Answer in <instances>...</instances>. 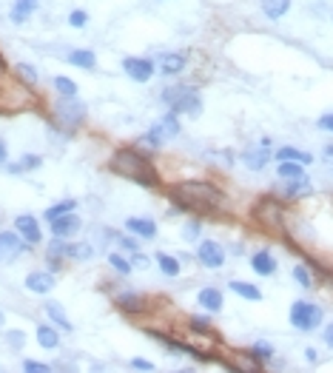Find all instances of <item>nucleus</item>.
Here are the masks:
<instances>
[{
	"label": "nucleus",
	"instance_id": "obj_1",
	"mask_svg": "<svg viewBox=\"0 0 333 373\" xmlns=\"http://www.w3.org/2000/svg\"><path fill=\"white\" fill-rule=\"evenodd\" d=\"M169 200L188 214L197 217H217L225 208V194L208 179H180L174 185H169Z\"/></svg>",
	"mask_w": 333,
	"mask_h": 373
},
{
	"label": "nucleus",
	"instance_id": "obj_2",
	"mask_svg": "<svg viewBox=\"0 0 333 373\" xmlns=\"http://www.w3.org/2000/svg\"><path fill=\"white\" fill-rule=\"evenodd\" d=\"M108 168H111L117 177L131 179V182H137V185H145V189H157V185H159V174H157L151 157H148L145 151L134 148V145L117 148V151L111 154V160H108Z\"/></svg>",
	"mask_w": 333,
	"mask_h": 373
},
{
	"label": "nucleus",
	"instance_id": "obj_3",
	"mask_svg": "<svg viewBox=\"0 0 333 373\" xmlns=\"http://www.w3.org/2000/svg\"><path fill=\"white\" fill-rule=\"evenodd\" d=\"M40 100L35 94V86L23 83V80H0V111H23V108H35Z\"/></svg>",
	"mask_w": 333,
	"mask_h": 373
},
{
	"label": "nucleus",
	"instance_id": "obj_4",
	"mask_svg": "<svg viewBox=\"0 0 333 373\" xmlns=\"http://www.w3.org/2000/svg\"><path fill=\"white\" fill-rule=\"evenodd\" d=\"M162 103L169 106L171 111H177L180 117L183 114H188V117H197V114H203V97H200V91L194 89V86H188V83H174V86H169V89H162Z\"/></svg>",
	"mask_w": 333,
	"mask_h": 373
},
{
	"label": "nucleus",
	"instance_id": "obj_5",
	"mask_svg": "<svg viewBox=\"0 0 333 373\" xmlns=\"http://www.w3.org/2000/svg\"><path fill=\"white\" fill-rule=\"evenodd\" d=\"M86 120V106L77 97H63L60 103L52 106V123L60 131H77Z\"/></svg>",
	"mask_w": 333,
	"mask_h": 373
},
{
	"label": "nucleus",
	"instance_id": "obj_6",
	"mask_svg": "<svg viewBox=\"0 0 333 373\" xmlns=\"http://www.w3.org/2000/svg\"><path fill=\"white\" fill-rule=\"evenodd\" d=\"M180 114L177 111H169V114H165V117H159L145 134H142V145H148L151 151H157V148H162L165 143H169V140H174L177 134H180Z\"/></svg>",
	"mask_w": 333,
	"mask_h": 373
},
{
	"label": "nucleus",
	"instance_id": "obj_7",
	"mask_svg": "<svg viewBox=\"0 0 333 373\" xmlns=\"http://www.w3.org/2000/svg\"><path fill=\"white\" fill-rule=\"evenodd\" d=\"M251 214H254L256 226H262L265 231L282 234V228H285V211H282V206H279L276 197H262V200L254 206Z\"/></svg>",
	"mask_w": 333,
	"mask_h": 373
},
{
	"label": "nucleus",
	"instance_id": "obj_8",
	"mask_svg": "<svg viewBox=\"0 0 333 373\" xmlns=\"http://www.w3.org/2000/svg\"><path fill=\"white\" fill-rule=\"evenodd\" d=\"M288 319H290V325H293L296 330H302V333H310V330H316V328L322 325L324 313H322V308H319L316 302L296 299V302L290 305V313H288Z\"/></svg>",
	"mask_w": 333,
	"mask_h": 373
},
{
	"label": "nucleus",
	"instance_id": "obj_9",
	"mask_svg": "<svg viewBox=\"0 0 333 373\" xmlns=\"http://www.w3.org/2000/svg\"><path fill=\"white\" fill-rule=\"evenodd\" d=\"M32 245L18 234V231H4L0 234V265H12L21 254H26Z\"/></svg>",
	"mask_w": 333,
	"mask_h": 373
},
{
	"label": "nucleus",
	"instance_id": "obj_10",
	"mask_svg": "<svg viewBox=\"0 0 333 373\" xmlns=\"http://www.w3.org/2000/svg\"><path fill=\"white\" fill-rule=\"evenodd\" d=\"M197 260H200V265L217 271L225 262V248L220 243H214V240H200L197 243Z\"/></svg>",
	"mask_w": 333,
	"mask_h": 373
},
{
	"label": "nucleus",
	"instance_id": "obj_11",
	"mask_svg": "<svg viewBox=\"0 0 333 373\" xmlns=\"http://www.w3.org/2000/svg\"><path fill=\"white\" fill-rule=\"evenodd\" d=\"M123 72L134 80V83H148L157 72V63L148 60V57H125L123 60Z\"/></svg>",
	"mask_w": 333,
	"mask_h": 373
},
{
	"label": "nucleus",
	"instance_id": "obj_12",
	"mask_svg": "<svg viewBox=\"0 0 333 373\" xmlns=\"http://www.w3.org/2000/svg\"><path fill=\"white\" fill-rule=\"evenodd\" d=\"M114 305L123 311V313H131V316H140V313H148V305L151 299L142 296V294H134V291H123L114 296Z\"/></svg>",
	"mask_w": 333,
	"mask_h": 373
},
{
	"label": "nucleus",
	"instance_id": "obj_13",
	"mask_svg": "<svg viewBox=\"0 0 333 373\" xmlns=\"http://www.w3.org/2000/svg\"><path fill=\"white\" fill-rule=\"evenodd\" d=\"M49 228H52V237H60V240H72L80 228H83V220L74 214V211H69V214H63V217H55V220H49Z\"/></svg>",
	"mask_w": 333,
	"mask_h": 373
},
{
	"label": "nucleus",
	"instance_id": "obj_14",
	"mask_svg": "<svg viewBox=\"0 0 333 373\" xmlns=\"http://www.w3.org/2000/svg\"><path fill=\"white\" fill-rule=\"evenodd\" d=\"M15 231L35 248V245H40V240H43V231H40V223L32 217V214H21L18 220H15Z\"/></svg>",
	"mask_w": 333,
	"mask_h": 373
},
{
	"label": "nucleus",
	"instance_id": "obj_15",
	"mask_svg": "<svg viewBox=\"0 0 333 373\" xmlns=\"http://www.w3.org/2000/svg\"><path fill=\"white\" fill-rule=\"evenodd\" d=\"M282 197L285 200H302V197H310L313 194V185L307 177H299V179H282Z\"/></svg>",
	"mask_w": 333,
	"mask_h": 373
},
{
	"label": "nucleus",
	"instance_id": "obj_16",
	"mask_svg": "<svg viewBox=\"0 0 333 373\" xmlns=\"http://www.w3.org/2000/svg\"><path fill=\"white\" fill-rule=\"evenodd\" d=\"M125 231L140 237V240H154L157 237V223L148 217H128L125 220Z\"/></svg>",
	"mask_w": 333,
	"mask_h": 373
},
{
	"label": "nucleus",
	"instance_id": "obj_17",
	"mask_svg": "<svg viewBox=\"0 0 333 373\" xmlns=\"http://www.w3.org/2000/svg\"><path fill=\"white\" fill-rule=\"evenodd\" d=\"M55 271H32L29 277H26V288L32 291V294H49L52 288H55Z\"/></svg>",
	"mask_w": 333,
	"mask_h": 373
},
{
	"label": "nucleus",
	"instance_id": "obj_18",
	"mask_svg": "<svg viewBox=\"0 0 333 373\" xmlns=\"http://www.w3.org/2000/svg\"><path fill=\"white\" fill-rule=\"evenodd\" d=\"M271 157H273L271 145H259V148H248V151H242V162H245L251 171H262V168L271 162Z\"/></svg>",
	"mask_w": 333,
	"mask_h": 373
},
{
	"label": "nucleus",
	"instance_id": "obj_19",
	"mask_svg": "<svg viewBox=\"0 0 333 373\" xmlns=\"http://www.w3.org/2000/svg\"><path fill=\"white\" fill-rule=\"evenodd\" d=\"M186 55L183 52H169V55H162L159 60H157V69L162 72V74H169V77H174V74H180L183 69H186Z\"/></svg>",
	"mask_w": 333,
	"mask_h": 373
},
{
	"label": "nucleus",
	"instance_id": "obj_20",
	"mask_svg": "<svg viewBox=\"0 0 333 373\" xmlns=\"http://www.w3.org/2000/svg\"><path fill=\"white\" fill-rule=\"evenodd\" d=\"M197 302H200V308H203V311L217 313V311H222V291L208 285V288H203V291L197 294Z\"/></svg>",
	"mask_w": 333,
	"mask_h": 373
},
{
	"label": "nucleus",
	"instance_id": "obj_21",
	"mask_svg": "<svg viewBox=\"0 0 333 373\" xmlns=\"http://www.w3.org/2000/svg\"><path fill=\"white\" fill-rule=\"evenodd\" d=\"M38 6H40V0H15V4H12V12H9L12 23H26V21L38 12Z\"/></svg>",
	"mask_w": 333,
	"mask_h": 373
},
{
	"label": "nucleus",
	"instance_id": "obj_22",
	"mask_svg": "<svg viewBox=\"0 0 333 373\" xmlns=\"http://www.w3.org/2000/svg\"><path fill=\"white\" fill-rule=\"evenodd\" d=\"M251 268L259 274V277H273L276 274V260L271 251H256L251 257Z\"/></svg>",
	"mask_w": 333,
	"mask_h": 373
},
{
	"label": "nucleus",
	"instance_id": "obj_23",
	"mask_svg": "<svg viewBox=\"0 0 333 373\" xmlns=\"http://www.w3.org/2000/svg\"><path fill=\"white\" fill-rule=\"evenodd\" d=\"M66 60H69L72 66H77V69H86V72L97 69V55H94L91 49H72V52L66 55Z\"/></svg>",
	"mask_w": 333,
	"mask_h": 373
},
{
	"label": "nucleus",
	"instance_id": "obj_24",
	"mask_svg": "<svg viewBox=\"0 0 333 373\" xmlns=\"http://www.w3.org/2000/svg\"><path fill=\"white\" fill-rule=\"evenodd\" d=\"M38 345L46 347V350H55L60 347V333H57V325H38Z\"/></svg>",
	"mask_w": 333,
	"mask_h": 373
},
{
	"label": "nucleus",
	"instance_id": "obj_25",
	"mask_svg": "<svg viewBox=\"0 0 333 373\" xmlns=\"http://www.w3.org/2000/svg\"><path fill=\"white\" fill-rule=\"evenodd\" d=\"M228 288L237 294V296H242V299H248V302H259L262 299V291L254 285V282H242V279H231L228 282Z\"/></svg>",
	"mask_w": 333,
	"mask_h": 373
},
{
	"label": "nucleus",
	"instance_id": "obj_26",
	"mask_svg": "<svg viewBox=\"0 0 333 373\" xmlns=\"http://www.w3.org/2000/svg\"><path fill=\"white\" fill-rule=\"evenodd\" d=\"M46 316L60 328V330H66V333H72L74 330V325H72V319L66 316V311L57 305V302H46Z\"/></svg>",
	"mask_w": 333,
	"mask_h": 373
},
{
	"label": "nucleus",
	"instance_id": "obj_27",
	"mask_svg": "<svg viewBox=\"0 0 333 373\" xmlns=\"http://www.w3.org/2000/svg\"><path fill=\"white\" fill-rule=\"evenodd\" d=\"M276 174H279V179H299V177H307V174H305V162H293V160H279Z\"/></svg>",
	"mask_w": 333,
	"mask_h": 373
},
{
	"label": "nucleus",
	"instance_id": "obj_28",
	"mask_svg": "<svg viewBox=\"0 0 333 373\" xmlns=\"http://www.w3.org/2000/svg\"><path fill=\"white\" fill-rule=\"evenodd\" d=\"M259 6H262V12H265V18L279 21L282 15H288L290 0H259Z\"/></svg>",
	"mask_w": 333,
	"mask_h": 373
},
{
	"label": "nucleus",
	"instance_id": "obj_29",
	"mask_svg": "<svg viewBox=\"0 0 333 373\" xmlns=\"http://www.w3.org/2000/svg\"><path fill=\"white\" fill-rule=\"evenodd\" d=\"M157 268L165 274V277H180V271H183V265H180V260L177 257H171V254H157Z\"/></svg>",
	"mask_w": 333,
	"mask_h": 373
},
{
	"label": "nucleus",
	"instance_id": "obj_30",
	"mask_svg": "<svg viewBox=\"0 0 333 373\" xmlns=\"http://www.w3.org/2000/svg\"><path fill=\"white\" fill-rule=\"evenodd\" d=\"M40 165H43V157L26 154L21 162H9L6 168H9V174H26V171H35V168H40Z\"/></svg>",
	"mask_w": 333,
	"mask_h": 373
},
{
	"label": "nucleus",
	"instance_id": "obj_31",
	"mask_svg": "<svg viewBox=\"0 0 333 373\" xmlns=\"http://www.w3.org/2000/svg\"><path fill=\"white\" fill-rule=\"evenodd\" d=\"M273 157H276V160H293V162H305V165L313 160L307 151H299V148H293V145H285V148L273 151Z\"/></svg>",
	"mask_w": 333,
	"mask_h": 373
},
{
	"label": "nucleus",
	"instance_id": "obj_32",
	"mask_svg": "<svg viewBox=\"0 0 333 373\" xmlns=\"http://www.w3.org/2000/svg\"><path fill=\"white\" fill-rule=\"evenodd\" d=\"M248 356H251L256 364H265V362H271V359H273V347H271L268 342H256V345H251Z\"/></svg>",
	"mask_w": 333,
	"mask_h": 373
},
{
	"label": "nucleus",
	"instance_id": "obj_33",
	"mask_svg": "<svg viewBox=\"0 0 333 373\" xmlns=\"http://www.w3.org/2000/svg\"><path fill=\"white\" fill-rule=\"evenodd\" d=\"M91 257H94V245H89V243H69V260L83 262V260H91Z\"/></svg>",
	"mask_w": 333,
	"mask_h": 373
},
{
	"label": "nucleus",
	"instance_id": "obj_34",
	"mask_svg": "<svg viewBox=\"0 0 333 373\" xmlns=\"http://www.w3.org/2000/svg\"><path fill=\"white\" fill-rule=\"evenodd\" d=\"M188 330H191L194 336H211V333H214L208 316H191V319H188Z\"/></svg>",
	"mask_w": 333,
	"mask_h": 373
},
{
	"label": "nucleus",
	"instance_id": "obj_35",
	"mask_svg": "<svg viewBox=\"0 0 333 373\" xmlns=\"http://www.w3.org/2000/svg\"><path fill=\"white\" fill-rule=\"evenodd\" d=\"M74 208H77L74 200H60V203H55L52 208H46L43 217H46V220H55V217H63V214H69V211H74Z\"/></svg>",
	"mask_w": 333,
	"mask_h": 373
},
{
	"label": "nucleus",
	"instance_id": "obj_36",
	"mask_svg": "<svg viewBox=\"0 0 333 373\" xmlns=\"http://www.w3.org/2000/svg\"><path fill=\"white\" fill-rule=\"evenodd\" d=\"M108 265H111V271H117L120 277H128V274L134 271L131 260H125L123 254H108Z\"/></svg>",
	"mask_w": 333,
	"mask_h": 373
},
{
	"label": "nucleus",
	"instance_id": "obj_37",
	"mask_svg": "<svg viewBox=\"0 0 333 373\" xmlns=\"http://www.w3.org/2000/svg\"><path fill=\"white\" fill-rule=\"evenodd\" d=\"M55 89H57V94L60 97H77V83L72 80V77H55Z\"/></svg>",
	"mask_w": 333,
	"mask_h": 373
},
{
	"label": "nucleus",
	"instance_id": "obj_38",
	"mask_svg": "<svg viewBox=\"0 0 333 373\" xmlns=\"http://www.w3.org/2000/svg\"><path fill=\"white\" fill-rule=\"evenodd\" d=\"M186 240H191V243H200L203 240V220H188V226H186Z\"/></svg>",
	"mask_w": 333,
	"mask_h": 373
},
{
	"label": "nucleus",
	"instance_id": "obj_39",
	"mask_svg": "<svg viewBox=\"0 0 333 373\" xmlns=\"http://www.w3.org/2000/svg\"><path fill=\"white\" fill-rule=\"evenodd\" d=\"M293 279H296L302 288H313V277H310L307 265H293Z\"/></svg>",
	"mask_w": 333,
	"mask_h": 373
},
{
	"label": "nucleus",
	"instance_id": "obj_40",
	"mask_svg": "<svg viewBox=\"0 0 333 373\" xmlns=\"http://www.w3.org/2000/svg\"><path fill=\"white\" fill-rule=\"evenodd\" d=\"M15 72H18V77H21L23 83H29V86H35V83H38V72H35L29 63H18V69H15Z\"/></svg>",
	"mask_w": 333,
	"mask_h": 373
},
{
	"label": "nucleus",
	"instance_id": "obj_41",
	"mask_svg": "<svg viewBox=\"0 0 333 373\" xmlns=\"http://www.w3.org/2000/svg\"><path fill=\"white\" fill-rule=\"evenodd\" d=\"M89 23V12H83V9H74L72 15H69V26H74V29H83Z\"/></svg>",
	"mask_w": 333,
	"mask_h": 373
},
{
	"label": "nucleus",
	"instance_id": "obj_42",
	"mask_svg": "<svg viewBox=\"0 0 333 373\" xmlns=\"http://www.w3.org/2000/svg\"><path fill=\"white\" fill-rule=\"evenodd\" d=\"M111 237H114V240H117V243H120L128 254H131V251H140V243H137V237H134V234H131V237H120V234H114V231H111Z\"/></svg>",
	"mask_w": 333,
	"mask_h": 373
},
{
	"label": "nucleus",
	"instance_id": "obj_43",
	"mask_svg": "<svg viewBox=\"0 0 333 373\" xmlns=\"http://www.w3.org/2000/svg\"><path fill=\"white\" fill-rule=\"evenodd\" d=\"M131 265L140 268V271H145V268L151 265V260H148L145 254H140V251H131Z\"/></svg>",
	"mask_w": 333,
	"mask_h": 373
},
{
	"label": "nucleus",
	"instance_id": "obj_44",
	"mask_svg": "<svg viewBox=\"0 0 333 373\" xmlns=\"http://www.w3.org/2000/svg\"><path fill=\"white\" fill-rule=\"evenodd\" d=\"M6 339H9V345H12V347H23V345H26L23 330H6Z\"/></svg>",
	"mask_w": 333,
	"mask_h": 373
},
{
	"label": "nucleus",
	"instance_id": "obj_45",
	"mask_svg": "<svg viewBox=\"0 0 333 373\" xmlns=\"http://www.w3.org/2000/svg\"><path fill=\"white\" fill-rule=\"evenodd\" d=\"M23 370H29V373H46V370H49V364H46V362L26 359V362H23Z\"/></svg>",
	"mask_w": 333,
	"mask_h": 373
},
{
	"label": "nucleus",
	"instance_id": "obj_46",
	"mask_svg": "<svg viewBox=\"0 0 333 373\" xmlns=\"http://www.w3.org/2000/svg\"><path fill=\"white\" fill-rule=\"evenodd\" d=\"M316 126H319L322 131H330V134H333V114H322V117L316 120Z\"/></svg>",
	"mask_w": 333,
	"mask_h": 373
},
{
	"label": "nucleus",
	"instance_id": "obj_47",
	"mask_svg": "<svg viewBox=\"0 0 333 373\" xmlns=\"http://www.w3.org/2000/svg\"><path fill=\"white\" fill-rule=\"evenodd\" d=\"M128 367H131V370H154V364H151V362H145V359H131V362H128Z\"/></svg>",
	"mask_w": 333,
	"mask_h": 373
},
{
	"label": "nucleus",
	"instance_id": "obj_48",
	"mask_svg": "<svg viewBox=\"0 0 333 373\" xmlns=\"http://www.w3.org/2000/svg\"><path fill=\"white\" fill-rule=\"evenodd\" d=\"M322 162L333 171V143H330V145H324V151H322Z\"/></svg>",
	"mask_w": 333,
	"mask_h": 373
},
{
	"label": "nucleus",
	"instance_id": "obj_49",
	"mask_svg": "<svg viewBox=\"0 0 333 373\" xmlns=\"http://www.w3.org/2000/svg\"><path fill=\"white\" fill-rule=\"evenodd\" d=\"M322 339H324V345L333 350V322H330V325H324V333H322Z\"/></svg>",
	"mask_w": 333,
	"mask_h": 373
},
{
	"label": "nucleus",
	"instance_id": "obj_50",
	"mask_svg": "<svg viewBox=\"0 0 333 373\" xmlns=\"http://www.w3.org/2000/svg\"><path fill=\"white\" fill-rule=\"evenodd\" d=\"M305 359H307L310 364H316V362H319V353H316V347H307V350H305Z\"/></svg>",
	"mask_w": 333,
	"mask_h": 373
},
{
	"label": "nucleus",
	"instance_id": "obj_51",
	"mask_svg": "<svg viewBox=\"0 0 333 373\" xmlns=\"http://www.w3.org/2000/svg\"><path fill=\"white\" fill-rule=\"evenodd\" d=\"M0 162H6V143L0 140Z\"/></svg>",
	"mask_w": 333,
	"mask_h": 373
},
{
	"label": "nucleus",
	"instance_id": "obj_52",
	"mask_svg": "<svg viewBox=\"0 0 333 373\" xmlns=\"http://www.w3.org/2000/svg\"><path fill=\"white\" fill-rule=\"evenodd\" d=\"M6 77V66H4V57H0V80Z\"/></svg>",
	"mask_w": 333,
	"mask_h": 373
},
{
	"label": "nucleus",
	"instance_id": "obj_53",
	"mask_svg": "<svg viewBox=\"0 0 333 373\" xmlns=\"http://www.w3.org/2000/svg\"><path fill=\"white\" fill-rule=\"evenodd\" d=\"M0 325H4V313H0Z\"/></svg>",
	"mask_w": 333,
	"mask_h": 373
}]
</instances>
